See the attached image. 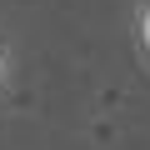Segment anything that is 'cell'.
I'll list each match as a JSON object with an SVG mask.
<instances>
[{"instance_id":"6da1fadb","label":"cell","mask_w":150,"mask_h":150,"mask_svg":"<svg viewBox=\"0 0 150 150\" xmlns=\"http://www.w3.org/2000/svg\"><path fill=\"white\" fill-rule=\"evenodd\" d=\"M135 45L150 65V0H135Z\"/></svg>"},{"instance_id":"7a4b0ae2","label":"cell","mask_w":150,"mask_h":150,"mask_svg":"<svg viewBox=\"0 0 150 150\" xmlns=\"http://www.w3.org/2000/svg\"><path fill=\"white\" fill-rule=\"evenodd\" d=\"M5 80H10V50H5V40H0V90H5Z\"/></svg>"}]
</instances>
